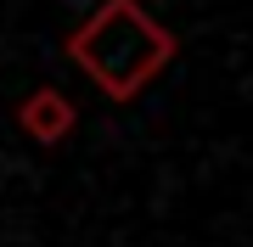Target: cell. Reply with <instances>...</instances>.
<instances>
[{
  "mask_svg": "<svg viewBox=\"0 0 253 247\" xmlns=\"http://www.w3.org/2000/svg\"><path fill=\"white\" fill-rule=\"evenodd\" d=\"M174 51H180L174 28H163L141 0H101L68 34V56L107 101H135L174 62Z\"/></svg>",
  "mask_w": 253,
  "mask_h": 247,
  "instance_id": "obj_1",
  "label": "cell"
},
{
  "mask_svg": "<svg viewBox=\"0 0 253 247\" xmlns=\"http://www.w3.org/2000/svg\"><path fill=\"white\" fill-rule=\"evenodd\" d=\"M17 129L28 141H40V146H62L73 129H79V107H73L56 84H40L34 96L17 101Z\"/></svg>",
  "mask_w": 253,
  "mask_h": 247,
  "instance_id": "obj_2",
  "label": "cell"
}]
</instances>
